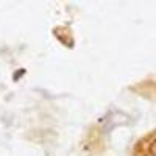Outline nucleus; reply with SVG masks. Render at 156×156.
Masks as SVG:
<instances>
[{"mask_svg": "<svg viewBox=\"0 0 156 156\" xmlns=\"http://www.w3.org/2000/svg\"><path fill=\"white\" fill-rule=\"evenodd\" d=\"M134 156H156V129L140 137L133 148Z\"/></svg>", "mask_w": 156, "mask_h": 156, "instance_id": "obj_1", "label": "nucleus"}]
</instances>
